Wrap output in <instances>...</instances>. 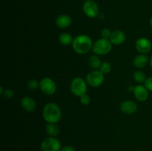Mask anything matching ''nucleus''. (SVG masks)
Instances as JSON below:
<instances>
[{"label": "nucleus", "mask_w": 152, "mask_h": 151, "mask_svg": "<svg viewBox=\"0 0 152 151\" xmlns=\"http://www.w3.org/2000/svg\"><path fill=\"white\" fill-rule=\"evenodd\" d=\"M111 68H112V66H111V63L108 62H105L102 63L100 68H99V70L103 74H107L111 72Z\"/></svg>", "instance_id": "20"}, {"label": "nucleus", "mask_w": 152, "mask_h": 151, "mask_svg": "<svg viewBox=\"0 0 152 151\" xmlns=\"http://www.w3.org/2000/svg\"><path fill=\"white\" fill-rule=\"evenodd\" d=\"M111 33L112 32H111V30H110L108 28H104V29L102 30V32H101V35H102V38L109 39Z\"/></svg>", "instance_id": "23"}, {"label": "nucleus", "mask_w": 152, "mask_h": 151, "mask_svg": "<svg viewBox=\"0 0 152 151\" xmlns=\"http://www.w3.org/2000/svg\"><path fill=\"white\" fill-rule=\"evenodd\" d=\"M133 77L134 81L137 83H144L146 80V76H145V73L142 72V70L135 71Z\"/></svg>", "instance_id": "19"}, {"label": "nucleus", "mask_w": 152, "mask_h": 151, "mask_svg": "<svg viewBox=\"0 0 152 151\" xmlns=\"http://www.w3.org/2000/svg\"><path fill=\"white\" fill-rule=\"evenodd\" d=\"M150 25H151V27L152 28V16H151V19H150Z\"/></svg>", "instance_id": "28"}, {"label": "nucleus", "mask_w": 152, "mask_h": 151, "mask_svg": "<svg viewBox=\"0 0 152 151\" xmlns=\"http://www.w3.org/2000/svg\"><path fill=\"white\" fill-rule=\"evenodd\" d=\"M59 41L62 45L68 46L72 44L73 41H74V38H73L72 36L68 33H62L59 36Z\"/></svg>", "instance_id": "18"}, {"label": "nucleus", "mask_w": 152, "mask_h": 151, "mask_svg": "<svg viewBox=\"0 0 152 151\" xmlns=\"http://www.w3.org/2000/svg\"><path fill=\"white\" fill-rule=\"evenodd\" d=\"M42 151H60L62 149L61 142L56 137L46 138L41 143Z\"/></svg>", "instance_id": "5"}, {"label": "nucleus", "mask_w": 152, "mask_h": 151, "mask_svg": "<svg viewBox=\"0 0 152 151\" xmlns=\"http://www.w3.org/2000/svg\"><path fill=\"white\" fill-rule=\"evenodd\" d=\"M80 102L83 105H88L91 102L90 96L87 94H84L80 96Z\"/></svg>", "instance_id": "22"}, {"label": "nucleus", "mask_w": 152, "mask_h": 151, "mask_svg": "<svg viewBox=\"0 0 152 151\" xmlns=\"http://www.w3.org/2000/svg\"><path fill=\"white\" fill-rule=\"evenodd\" d=\"M46 132L51 137H56L59 133V127L56 123H48L45 126Z\"/></svg>", "instance_id": "16"}, {"label": "nucleus", "mask_w": 152, "mask_h": 151, "mask_svg": "<svg viewBox=\"0 0 152 151\" xmlns=\"http://www.w3.org/2000/svg\"><path fill=\"white\" fill-rule=\"evenodd\" d=\"M104 74L100 70H94L86 76V82L92 87H98L103 83Z\"/></svg>", "instance_id": "6"}, {"label": "nucleus", "mask_w": 152, "mask_h": 151, "mask_svg": "<svg viewBox=\"0 0 152 151\" xmlns=\"http://www.w3.org/2000/svg\"><path fill=\"white\" fill-rule=\"evenodd\" d=\"M102 62L99 58L96 55H93L91 56L88 59V65L90 66L91 68L94 70H97L100 68Z\"/></svg>", "instance_id": "17"}, {"label": "nucleus", "mask_w": 152, "mask_h": 151, "mask_svg": "<svg viewBox=\"0 0 152 151\" xmlns=\"http://www.w3.org/2000/svg\"><path fill=\"white\" fill-rule=\"evenodd\" d=\"M149 65H150V66H151V68L152 69V56H151V58H150V59H149Z\"/></svg>", "instance_id": "27"}, {"label": "nucleus", "mask_w": 152, "mask_h": 151, "mask_svg": "<svg viewBox=\"0 0 152 151\" xmlns=\"http://www.w3.org/2000/svg\"><path fill=\"white\" fill-rule=\"evenodd\" d=\"M42 115L47 123H57L62 118V110L56 104L50 102L45 105Z\"/></svg>", "instance_id": "2"}, {"label": "nucleus", "mask_w": 152, "mask_h": 151, "mask_svg": "<svg viewBox=\"0 0 152 151\" xmlns=\"http://www.w3.org/2000/svg\"><path fill=\"white\" fill-rule=\"evenodd\" d=\"M39 88L43 93L48 96H51L56 92V84L51 78H44L40 81Z\"/></svg>", "instance_id": "7"}, {"label": "nucleus", "mask_w": 152, "mask_h": 151, "mask_svg": "<svg viewBox=\"0 0 152 151\" xmlns=\"http://www.w3.org/2000/svg\"><path fill=\"white\" fill-rule=\"evenodd\" d=\"M28 87L30 90H37L38 87H39V82H38L37 80L32 79L28 83Z\"/></svg>", "instance_id": "21"}, {"label": "nucleus", "mask_w": 152, "mask_h": 151, "mask_svg": "<svg viewBox=\"0 0 152 151\" xmlns=\"http://www.w3.org/2000/svg\"><path fill=\"white\" fill-rule=\"evenodd\" d=\"M134 94L135 98L140 102H145L148 99V90L143 85H137L134 87Z\"/></svg>", "instance_id": "10"}, {"label": "nucleus", "mask_w": 152, "mask_h": 151, "mask_svg": "<svg viewBox=\"0 0 152 151\" xmlns=\"http://www.w3.org/2000/svg\"><path fill=\"white\" fill-rule=\"evenodd\" d=\"M120 110L123 113L130 115V114L136 113L137 110V106L136 103L133 101L127 100L123 102L120 105Z\"/></svg>", "instance_id": "11"}, {"label": "nucleus", "mask_w": 152, "mask_h": 151, "mask_svg": "<svg viewBox=\"0 0 152 151\" xmlns=\"http://www.w3.org/2000/svg\"><path fill=\"white\" fill-rule=\"evenodd\" d=\"M112 49V43L109 39L101 38L96 40L93 44L92 50L96 55L104 56L111 52Z\"/></svg>", "instance_id": "3"}, {"label": "nucleus", "mask_w": 152, "mask_h": 151, "mask_svg": "<svg viewBox=\"0 0 152 151\" xmlns=\"http://www.w3.org/2000/svg\"><path fill=\"white\" fill-rule=\"evenodd\" d=\"M135 47L137 50L142 54H145L151 51L152 44L148 38L142 37L137 40L135 43Z\"/></svg>", "instance_id": "9"}, {"label": "nucleus", "mask_w": 152, "mask_h": 151, "mask_svg": "<svg viewBox=\"0 0 152 151\" xmlns=\"http://www.w3.org/2000/svg\"><path fill=\"white\" fill-rule=\"evenodd\" d=\"M83 10L89 18H95L99 14V7L94 0H86L83 5Z\"/></svg>", "instance_id": "8"}, {"label": "nucleus", "mask_w": 152, "mask_h": 151, "mask_svg": "<svg viewBox=\"0 0 152 151\" xmlns=\"http://www.w3.org/2000/svg\"><path fill=\"white\" fill-rule=\"evenodd\" d=\"M60 151H76L75 148L71 145H66V146L62 147Z\"/></svg>", "instance_id": "26"}, {"label": "nucleus", "mask_w": 152, "mask_h": 151, "mask_svg": "<svg viewBox=\"0 0 152 151\" xmlns=\"http://www.w3.org/2000/svg\"><path fill=\"white\" fill-rule=\"evenodd\" d=\"M144 86H145L149 91L152 92V76L148 77V78H146L145 81L144 82Z\"/></svg>", "instance_id": "24"}, {"label": "nucleus", "mask_w": 152, "mask_h": 151, "mask_svg": "<svg viewBox=\"0 0 152 151\" xmlns=\"http://www.w3.org/2000/svg\"><path fill=\"white\" fill-rule=\"evenodd\" d=\"M71 93L77 96H82L86 94L87 92V82L81 77H76L71 83Z\"/></svg>", "instance_id": "4"}, {"label": "nucleus", "mask_w": 152, "mask_h": 151, "mask_svg": "<svg viewBox=\"0 0 152 151\" xmlns=\"http://www.w3.org/2000/svg\"><path fill=\"white\" fill-rule=\"evenodd\" d=\"M72 47L74 51L80 55L86 54L88 53L93 47L92 40L88 36L82 35L77 36L74 38L72 43Z\"/></svg>", "instance_id": "1"}, {"label": "nucleus", "mask_w": 152, "mask_h": 151, "mask_svg": "<svg viewBox=\"0 0 152 151\" xmlns=\"http://www.w3.org/2000/svg\"><path fill=\"white\" fill-rule=\"evenodd\" d=\"M109 40L112 43V44L119 45V44H123L125 41V40H126V34L122 30H116L113 31L111 33Z\"/></svg>", "instance_id": "12"}, {"label": "nucleus", "mask_w": 152, "mask_h": 151, "mask_svg": "<svg viewBox=\"0 0 152 151\" xmlns=\"http://www.w3.org/2000/svg\"><path fill=\"white\" fill-rule=\"evenodd\" d=\"M72 19L71 16L67 14H61L58 16L56 19V25L58 28L65 29L68 28L71 25Z\"/></svg>", "instance_id": "13"}, {"label": "nucleus", "mask_w": 152, "mask_h": 151, "mask_svg": "<svg viewBox=\"0 0 152 151\" xmlns=\"http://www.w3.org/2000/svg\"><path fill=\"white\" fill-rule=\"evenodd\" d=\"M148 58L146 55L145 54H140L138 56H137L134 59V65L136 68L138 69H141V68H143L148 65Z\"/></svg>", "instance_id": "15"}, {"label": "nucleus", "mask_w": 152, "mask_h": 151, "mask_svg": "<svg viewBox=\"0 0 152 151\" xmlns=\"http://www.w3.org/2000/svg\"><path fill=\"white\" fill-rule=\"evenodd\" d=\"M2 95L4 96V98H6V99H10L13 96V92L12 91V90H9V89H7V90H5V91H4V93H3Z\"/></svg>", "instance_id": "25"}, {"label": "nucleus", "mask_w": 152, "mask_h": 151, "mask_svg": "<svg viewBox=\"0 0 152 151\" xmlns=\"http://www.w3.org/2000/svg\"><path fill=\"white\" fill-rule=\"evenodd\" d=\"M21 105L25 109L27 112L32 113L34 112L37 107V105L36 102L32 98L29 97V96H25L21 100Z\"/></svg>", "instance_id": "14"}]
</instances>
